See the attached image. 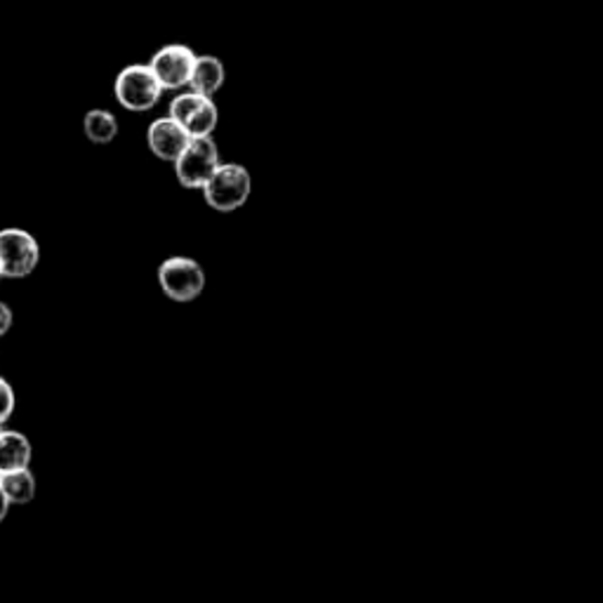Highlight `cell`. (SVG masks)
Returning a JSON list of instances; mask_svg holds the SVG:
<instances>
[{
    "label": "cell",
    "mask_w": 603,
    "mask_h": 603,
    "mask_svg": "<svg viewBox=\"0 0 603 603\" xmlns=\"http://www.w3.org/2000/svg\"><path fill=\"white\" fill-rule=\"evenodd\" d=\"M201 191L208 208H213L215 213H236L248 203L253 193L250 170L241 163H220V168Z\"/></svg>",
    "instance_id": "obj_1"
},
{
    "label": "cell",
    "mask_w": 603,
    "mask_h": 603,
    "mask_svg": "<svg viewBox=\"0 0 603 603\" xmlns=\"http://www.w3.org/2000/svg\"><path fill=\"white\" fill-rule=\"evenodd\" d=\"M158 283H160L163 295L170 298L172 302L187 304V302H193L203 295L208 276H205V269L201 267L199 259L175 255V257H168L160 263Z\"/></svg>",
    "instance_id": "obj_2"
},
{
    "label": "cell",
    "mask_w": 603,
    "mask_h": 603,
    "mask_svg": "<svg viewBox=\"0 0 603 603\" xmlns=\"http://www.w3.org/2000/svg\"><path fill=\"white\" fill-rule=\"evenodd\" d=\"M113 94H116V102L125 111L144 113L152 111L160 102L163 88L158 86L149 64H130L113 80Z\"/></svg>",
    "instance_id": "obj_3"
},
{
    "label": "cell",
    "mask_w": 603,
    "mask_h": 603,
    "mask_svg": "<svg viewBox=\"0 0 603 603\" xmlns=\"http://www.w3.org/2000/svg\"><path fill=\"white\" fill-rule=\"evenodd\" d=\"M220 146L213 137H191L172 166L179 185L185 189L201 191L208 179L220 168Z\"/></svg>",
    "instance_id": "obj_4"
},
{
    "label": "cell",
    "mask_w": 603,
    "mask_h": 603,
    "mask_svg": "<svg viewBox=\"0 0 603 603\" xmlns=\"http://www.w3.org/2000/svg\"><path fill=\"white\" fill-rule=\"evenodd\" d=\"M168 116L182 125L189 137H213L220 123V109L213 97L193 90H179L168 107Z\"/></svg>",
    "instance_id": "obj_5"
},
{
    "label": "cell",
    "mask_w": 603,
    "mask_h": 603,
    "mask_svg": "<svg viewBox=\"0 0 603 603\" xmlns=\"http://www.w3.org/2000/svg\"><path fill=\"white\" fill-rule=\"evenodd\" d=\"M41 263V246L34 234L18 226L0 230V271L3 279H26Z\"/></svg>",
    "instance_id": "obj_6"
},
{
    "label": "cell",
    "mask_w": 603,
    "mask_h": 603,
    "mask_svg": "<svg viewBox=\"0 0 603 603\" xmlns=\"http://www.w3.org/2000/svg\"><path fill=\"white\" fill-rule=\"evenodd\" d=\"M196 53L185 43H168L154 53L149 69L163 90H185L189 86Z\"/></svg>",
    "instance_id": "obj_7"
},
{
    "label": "cell",
    "mask_w": 603,
    "mask_h": 603,
    "mask_svg": "<svg viewBox=\"0 0 603 603\" xmlns=\"http://www.w3.org/2000/svg\"><path fill=\"white\" fill-rule=\"evenodd\" d=\"M189 139L191 137L187 130L170 116H160L146 127V146H149V152L156 158L166 163H175L177 156L185 152Z\"/></svg>",
    "instance_id": "obj_8"
},
{
    "label": "cell",
    "mask_w": 603,
    "mask_h": 603,
    "mask_svg": "<svg viewBox=\"0 0 603 603\" xmlns=\"http://www.w3.org/2000/svg\"><path fill=\"white\" fill-rule=\"evenodd\" d=\"M226 83V67L215 55H196L187 90L203 97H215Z\"/></svg>",
    "instance_id": "obj_9"
},
{
    "label": "cell",
    "mask_w": 603,
    "mask_h": 603,
    "mask_svg": "<svg viewBox=\"0 0 603 603\" xmlns=\"http://www.w3.org/2000/svg\"><path fill=\"white\" fill-rule=\"evenodd\" d=\"M31 458H34V446H31L29 436L14 429L0 432V474L26 469Z\"/></svg>",
    "instance_id": "obj_10"
},
{
    "label": "cell",
    "mask_w": 603,
    "mask_h": 603,
    "mask_svg": "<svg viewBox=\"0 0 603 603\" xmlns=\"http://www.w3.org/2000/svg\"><path fill=\"white\" fill-rule=\"evenodd\" d=\"M0 488L10 504H29L36 498V477L29 467L8 471V474H0Z\"/></svg>",
    "instance_id": "obj_11"
},
{
    "label": "cell",
    "mask_w": 603,
    "mask_h": 603,
    "mask_svg": "<svg viewBox=\"0 0 603 603\" xmlns=\"http://www.w3.org/2000/svg\"><path fill=\"white\" fill-rule=\"evenodd\" d=\"M83 133L92 144H111L119 137V119L109 109H90L83 119Z\"/></svg>",
    "instance_id": "obj_12"
},
{
    "label": "cell",
    "mask_w": 603,
    "mask_h": 603,
    "mask_svg": "<svg viewBox=\"0 0 603 603\" xmlns=\"http://www.w3.org/2000/svg\"><path fill=\"white\" fill-rule=\"evenodd\" d=\"M14 405H18V397H14L12 384L5 378H0V425H5L12 417Z\"/></svg>",
    "instance_id": "obj_13"
},
{
    "label": "cell",
    "mask_w": 603,
    "mask_h": 603,
    "mask_svg": "<svg viewBox=\"0 0 603 603\" xmlns=\"http://www.w3.org/2000/svg\"><path fill=\"white\" fill-rule=\"evenodd\" d=\"M12 323H14L12 309L5 302H0V337H5L12 331Z\"/></svg>",
    "instance_id": "obj_14"
},
{
    "label": "cell",
    "mask_w": 603,
    "mask_h": 603,
    "mask_svg": "<svg viewBox=\"0 0 603 603\" xmlns=\"http://www.w3.org/2000/svg\"><path fill=\"white\" fill-rule=\"evenodd\" d=\"M8 512H10V502H8L5 493H3V488H0V524H3V521H5Z\"/></svg>",
    "instance_id": "obj_15"
},
{
    "label": "cell",
    "mask_w": 603,
    "mask_h": 603,
    "mask_svg": "<svg viewBox=\"0 0 603 603\" xmlns=\"http://www.w3.org/2000/svg\"><path fill=\"white\" fill-rule=\"evenodd\" d=\"M0 281H3V271H0Z\"/></svg>",
    "instance_id": "obj_16"
}]
</instances>
